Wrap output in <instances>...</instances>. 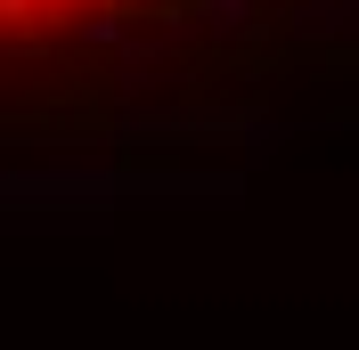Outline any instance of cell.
<instances>
[{
  "label": "cell",
  "instance_id": "1",
  "mask_svg": "<svg viewBox=\"0 0 359 350\" xmlns=\"http://www.w3.org/2000/svg\"><path fill=\"white\" fill-rule=\"evenodd\" d=\"M123 8H147V0H0V41H57V33L107 24Z\"/></svg>",
  "mask_w": 359,
  "mask_h": 350
}]
</instances>
